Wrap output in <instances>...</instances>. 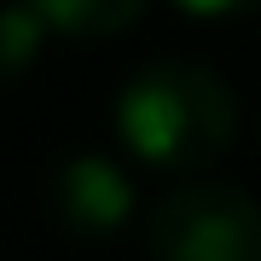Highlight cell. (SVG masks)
<instances>
[{
  "label": "cell",
  "mask_w": 261,
  "mask_h": 261,
  "mask_svg": "<svg viewBox=\"0 0 261 261\" xmlns=\"http://www.w3.org/2000/svg\"><path fill=\"white\" fill-rule=\"evenodd\" d=\"M151 0H35L58 35H122Z\"/></svg>",
  "instance_id": "277c9868"
},
{
  "label": "cell",
  "mask_w": 261,
  "mask_h": 261,
  "mask_svg": "<svg viewBox=\"0 0 261 261\" xmlns=\"http://www.w3.org/2000/svg\"><path fill=\"white\" fill-rule=\"evenodd\" d=\"M47 29L53 23L35 12V0H6V6H0V82H18V75L35 64Z\"/></svg>",
  "instance_id": "5b68a950"
},
{
  "label": "cell",
  "mask_w": 261,
  "mask_h": 261,
  "mask_svg": "<svg viewBox=\"0 0 261 261\" xmlns=\"http://www.w3.org/2000/svg\"><path fill=\"white\" fill-rule=\"evenodd\" d=\"M145 244L168 261H261V203L226 180H186L151 209Z\"/></svg>",
  "instance_id": "7a4b0ae2"
},
{
  "label": "cell",
  "mask_w": 261,
  "mask_h": 261,
  "mask_svg": "<svg viewBox=\"0 0 261 261\" xmlns=\"http://www.w3.org/2000/svg\"><path fill=\"white\" fill-rule=\"evenodd\" d=\"M53 203H58V221L70 232H116L128 226L134 215V180L128 168H116L111 157H70L53 180Z\"/></svg>",
  "instance_id": "3957f363"
},
{
  "label": "cell",
  "mask_w": 261,
  "mask_h": 261,
  "mask_svg": "<svg viewBox=\"0 0 261 261\" xmlns=\"http://www.w3.org/2000/svg\"><path fill=\"white\" fill-rule=\"evenodd\" d=\"M116 134L134 163L157 174H197L238 140V99L209 64L157 58L122 82Z\"/></svg>",
  "instance_id": "6da1fadb"
},
{
  "label": "cell",
  "mask_w": 261,
  "mask_h": 261,
  "mask_svg": "<svg viewBox=\"0 0 261 261\" xmlns=\"http://www.w3.org/2000/svg\"><path fill=\"white\" fill-rule=\"evenodd\" d=\"M180 12H192V18H232V12H250L261 0H174Z\"/></svg>",
  "instance_id": "8992f818"
}]
</instances>
